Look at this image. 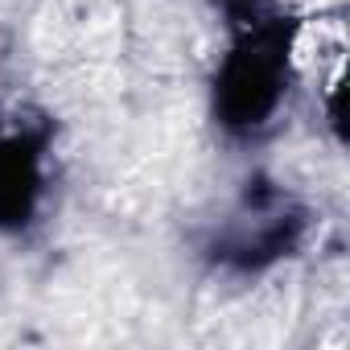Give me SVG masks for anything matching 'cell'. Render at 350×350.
<instances>
[{"label":"cell","instance_id":"1","mask_svg":"<svg viewBox=\"0 0 350 350\" xmlns=\"http://www.w3.org/2000/svg\"><path fill=\"white\" fill-rule=\"evenodd\" d=\"M293 66L309 79L321 83V91L334 99L342 87V70H346V25L338 17H309L297 38H293Z\"/></svg>","mask_w":350,"mask_h":350},{"label":"cell","instance_id":"2","mask_svg":"<svg viewBox=\"0 0 350 350\" xmlns=\"http://www.w3.org/2000/svg\"><path fill=\"white\" fill-rule=\"evenodd\" d=\"M280 5H288V9H301V13H321V9H334V5H342V0H280Z\"/></svg>","mask_w":350,"mask_h":350}]
</instances>
